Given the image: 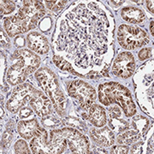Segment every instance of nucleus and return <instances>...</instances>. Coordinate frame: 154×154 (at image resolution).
I'll use <instances>...</instances> for the list:
<instances>
[{
  "label": "nucleus",
  "mask_w": 154,
  "mask_h": 154,
  "mask_svg": "<svg viewBox=\"0 0 154 154\" xmlns=\"http://www.w3.org/2000/svg\"><path fill=\"white\" fill-rule=\"evenodd\" d=\"M70 96L80 103V105L88 108L93 105L97 98V94L94 88L83 81H75L69 87Z\"/></svg>",
  "instance_id": "5"
},
{
  "label": "nucleus",
  "mask_w": 154,
  "mask_h": 154,
  "mask_svg": "<svg viewBox=\"0 0 154 154\" xmlns=\"http://www.w3.org/2000/svg\"><path fill=\"white\" fill-rule=\"evenodd\" d=\"M35 77L60 113L64 109L65 99L55 74L46 68H42L36 72Z\"/></svg>",
  "instance_id": "3"
},
{
  "label": "nucleus",
  "mask_w": 154,
  "mask_h": 154,
  "mask_svg": "<svg viewBox=\"0 0 154 154\" xmlns=\"http://www.w3.org/2000/svg\"><path fill=\"white\" fill-rule=\"evenodd\" d=\"M70 151L75 153H89V141L81 132L72 128L61 129Z\"/></svg>",
  "instance_id": "8"
},
{
  "label": "nucleus",
  "mask_w": 154,
  "mask_h": 154,
  "mask_svg": "<svg viewBox=\"0 0 154 154\" xmlns=\"http://www.w3.org/2000/svg\"><path fill=\"white\" fill-rule=\"evenodd\" d=\"M1 16L2 15H7L10 14L16 8V4L13 1H8V0H4L1 1Z\"/></svg>",
  "instance_id": "20"
},
{
  "label": "nucleus",
  "mask_w": 154,
  "mask_h": 154,
  "mask_svg": "<svg viewBox=\"0 0 154 154\" xmlns=\"http://www.w3.org/2000/svg\"><path fill=\"white\" fill-rule=\"evenodd\" d=\"M117 38L119 44L127 50H134L148 43L147 33L143 29L128 25H121L118 29Z\"/></svg>",
  "instance_id": "4"
},
{
  "label": "nucleus",
  "mask_w": 154,
  "mask_h": 154,
  "mask_svg": "<svg viewBox=\"0 0 154 154\" xmlns=\"http://www.w3.org/2000/svg\"><path fill=\"white\" fill-rule=\"evenodd\" d=\"M90 134L94 141L100 146L108 147L114 143V134L108 128H103L100 129L92 128Z\"/></svg>",
  "instance_id": "14"
},
{
  "label": "nucleus",
  "mask_w": 154,
  "mask_h": 154,
  "mask_svg": "<svg viewBox=\"0 0 154 154\" xmlns=\"http://www.w3.org/2000/svg\"><path fill=\"white\" fill-rule=\"evenodd\" d=\"M150 30H151V33L152 34V36H153V22H151V25H150Z\"/></svg>",
  "instance_id": "30"
},
{
  "label": "nucleus",
  "mask_w": 154,
  "mask_h": 154,
  "mask_svg": "<svg viewBox=\"0 0 154 154\" xmlns=\"http://www.w3.org/2000/svg\"><path fill=\"white\" fill-rule=\"evenodd\" d=\"M111 153H128V147L126 146H116L111 149Z\"/></svg>",
  "instance_id": "27"
},
{
  "label": "nucleus",
  "mask_w": 154,
  "mask_h": 154,
  "mask_svg": "<svg viewBox=\"0 0 154 154\" xmlns=\"http://www.w3.org/2000/svg\"><path fill=\"white\" fill-rule=\"evenodd\" d=\"M48 143L51 153H63L68 145L66 139L61 132V129L51 132V138Z\"/></svg>",
  "instance_id": "15"
},
{
  "label": "nucleus",
  "mask_w": 154,
  "mask_h": 154,
  "mask_svg": "<svg viewBox=\"0 0 154 154\" xmlns=\"http://www.w3.org/2000/svg\"><path fill=\"white\" fill-rule=\"evenodd\" d=\"M45 8L40 1H23V6L17 16L28 24L29 29L34 28L38 21L45 15Z\"/></svg>",
  "instance_id": "7"
},
{
  "label": "nucleus",
  "mask_w": 154,
  "mask_h": 154,
  "mask_svg": "<svg viewBox=\"0 0 154 154\" xmlns=\"http://www.w3.org/2000/svg\"><path fill=\"white\" fill-rule=\"evenodd\" d=\"M37 92V90L28 83L18 86L13 91L11 98L7 102V109L12 113H17L20 108L23 107L28 101L32 99Z\"/></svg>",
  "instance_id": "6"
},
{
  "label": "nucleus",
  "mask_w": 154,
  "mask_h": 154,
  "mask_svg": "<svg viewBox=\"0 0 154 154\" xmlns=\"http://www.w3.org/2000/svg\"><path fill=\"white\" fill-rule=\"evenodd\" d=\"M30 105L39 116H45L51 112V103L50 99L40 92H37L30 100Z\"/></svg>",
  "instance_id": "11"
},
{
  "label": "nucleus",
  "mask_w": 154,
  "mask_h": 154,
  "mask_svg": "<svg viewBox=\"0 0 154 154\" xmlns=\"http://www.w3.org/2000/svg\"><path fill=\"white\" fill-rule=\"evenodd\" d=\"M67 1H45V5L49 10L54 11H60Z\"/></svg>",
  "instance_id": "23"
},
{
  "label": "nucleus",
  "mask_w": 154,
  "mask_h": 154,
  "mask_svg": "<svg viewBox=\"0 0 154 154\" xmlns=\"http://www.w3.org/2000/svg\"><path fill=\"white\" fill-rule=\"evenodd\" d=\"M135 68L134 56L129 52H122L114 62L112 70L116 76L128 78L132 75Z\"/></svg>",
  "instance_id": "9"
},
{
  "label": "nucleus",
  "mask_w": 154,
  "mask_h": 154,
  "mask_svg": "<svg viewBox=\"0 0 154 154\" xmlns=\"http://www.w3.org/2000/svg\"><path fill=\"white\" fill-rule=\"evenodd\" d=\"M146 6L151 12H154L153 10V1H146Z\"/></svg>",
  "instance_id": "29"
},
{
  "label": "nucleus",
  "mask_w": 154,
  "mask_h": 154,
  "mask_svg": "<svg viewBox=\"0 0 154 154\" xmlns=\"http://www.w3.org/2000/svg\"><path fill=\"white\" fill-rule=\"evenodd\" d=\"M32 114V110L29 107H22L21 112H20V116L22 118H26Z\"/></svg>",
  "instance_id": "28"
},
{
  "label": "nucleus",
  "mask_w": 154,
  "mask_h": 154,
  "mask_svg": "<svg viewBox=\"0 0 154 154\" xmlns=\"http://www.w3.org/2000/svg\"><path fill=\"white\" fill-rule=\"evenodd\" d=\"M5 28L8 35L11 37L25 33L29 29L28 24L18 16L6 18L5 21Z\"/></svg>",
  "instance_id": "12"
},
{
  "label": "nucleus",
  "mask_w": 154,
  "mask_h": 154,
  "mask_svg": "<svg viewBox=\"0 0 154 154\" xmlns=\"http://www.w3.org/2000/svg\"><path fill=\"white\" fill-rule=\"evenodd\" d=\"M13 128H14L13 125H9L7 130L4 134V136H3V143L5 145V146H8V145H10V143H11V140H12V136H13V130H14Z\"/></svg>",
  "instance_id": "25"
},
{
  "label": "nucleus",
  "mask_w": 154,
  "mask_h": 154,
  "mask_svg": "<svg viewBox=\"0 0 154 154\" xmlns=\"http://www.w3.org/2000/svg\"><path fill=\"white\" fill-rule=\"evenodd\" d=\"M122 17L123 20L131 23L142 24L146 21V16L142 11L134 7H127L122 11Z\"/></svg>",
  "instance_id": "16"
},
{
  "label": "nucleus",
  "mask_w": 154,
  "mask_h": 154,
  "mask_svg": "<svg viewBox=\"0 0 154 154\" xmlns=\"http://www.w3.org/2000/svg\"><path fill=\"white\" fill-rule=\"evenodd\" d=\"M47 137V132L44 128L38 127L30 143V147L33 153H51Z\"/></svg>",
  "instance_id": "10"
},
{
  "label": "nucleus",
  "mask_w": 154,
  "mask_h": 154,
  "mask_svg": "<svg viewBox=\"0 0 154 154\" xmlns=\"http://www.w3.org/2000/svg\"><path fill=\"white\" fill-rule=\"evenodd\" d=\"M15 152L16 153H29V148L24 140H20L15 145Z\"/></svg>",
  "instance_id": "24"
},
{
  "label": "nucleus",
  "mask_w": 154,
  "mask_h": 154,
  "mask_svg": "<svg viewBox=\"0 0 154 154\" xmlns=\"http://www.w3.org/2000/svg\"><path fill=\"white\" fill-rule=\"evenodd\" d=\"M42 123L44 124L45 127L48 128H53V127H57L60 125L61 121L57 118L54 116H45V117H44L42 119Z\"/></svg>",
  "instance_id": "22"
},
{
  "label": "nucleus",
  "mask_w": 154,
  "mask_h": 154,
  "mask_svg": "<svg viewBox=\"0 0 154 154\" xmlns=\"http://www.w3.org/2000/svg\"><path fill=\"white\" fill-rule=\"evenodd\" d=\"M88 118L91 123H93L94 126L103 127L106 123V114L105 109L98 105H93L89 110Z\"/></svg>",
  "instance_id": "18"
},
{
  "label": "nucleus",
  "mask_w": 154,
  "mask_h": 154,
  "mask_svg": "<svg viewBox=\"0 0 154 154\" xmlns=\"http://www.w3.org/2000/svg\"><path fill=\"white\" fill-rule=\"evenodd\" d=\"M53 60H54V63H55L56 65L58 67L59 69H61L62 70H67V71L73 72V69H72L71 65L69 63H67L66 61L64 60L63 57H58V56H54Z\"/></svg>",
  "instance_id": "21"
},
{
  "label": "nucleus",
  "mask_w": 154,
  "mask_h": 154,
  "mask_svg": "<svg viewBox=\"0 0 154 154\" xmlns=\"http://www.w3.org/2000/svg\"><path fill=\"white\" fill-rule=\"evenodd\" d=\"M38 128V124L36 119H32L29 121H20L17 125L18 133L22 138L27 140L33 137Z\"/></svg>",
  "instance_id": "17"
},
{
  "label": "nucleus",
  "mask_w": 154,
  "mask_h": 154,
  "mask_svg": "<svg viewBox=\"0 0 154 154\" xmlns=\"http://www.w3.org/2000/svg\"><path fill=\"white\" fill-rule=\"evenodd\" d=\"M99 99L105 105H119L128 116H132L136 111L130 92L118 83L102 84L99 89Z\"/></svg>",
  "instance_id": "1"
},
{
  "label": "nucleus",
  "mask_w": 154,
  "mask_h": 154,
  "mask_svg": "<svg viewBox=\"0 0 154 154\" xmlns=\"http://www.w3.org/2000/svg\"><path fill=\"white\" fill-rule=\"evenodd\" d=\"M14 57L18 61L17 63L11 65L7 72V80L11 85L24 82L28 75L38 69L40 63L38 56L27 49L17 50L14 53Z\"/></svg>",
  "instance_id": "2"
},
{
  "label": "nucleus",
  "mask_w": 154,
  "mask_h": 154,
  "mask_svg": "<svg viewBox=\"0 0 154 154\" xmlns=\"http://www.w3.org/2000/svg\"><path fill=\"white\" fill-rule=\"evenodd\" d=\"M152 55V51L150 48H146V49H142L140 52H139V59L141 61L145 60V59H146V58H148L150 57Z\"/></svg>",
  "instance_id": "26"
},
{
  "label": "nucleus",
  "mask_w": 154,
  "mask_h": 154,
  "mask_svg": "<svg viewBox=\"0 0 154 154\" xmlns=\"http://www.w3.org/2000/svg\"><path fill=\"white\" fill-rule=\"evenodd\" d=\"M28 44L30 49L39 54H45L49 51L47 39L38 33H31L28 34Z\"/></svg>",
  "instance_id": "13"
},
{
  "label": "nucleus",
  "mask_w": 154,
  "mask_h": 154,
  "mask_svg": "<svg viewBox=\"0 0 154 154\" xmlns=\"http://www.w3.org/2000/svg\"><path fill=\"white\" fill-rule=\"evenodd\" d=\"M138 131H128L125 134H122L118 138V142L119 143H124V144H130L133 141L136 140L139 135H138Z\"/></svg>",
  "instance_id": "19"
}]
</instances>
